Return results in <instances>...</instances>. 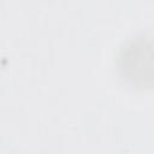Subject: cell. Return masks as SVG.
Listing matches in <instances>:
<instances>
[{"label": "cell", "mask_w": 154, "mask_h": 154, "mask_svg": "<svg viewBox=\"0 0 154 154\" xmlns=\"http://www.w3.org/2000/svg\"><path fill=\"white\" fill-rule=\"evenodd\" d=\"M122 76L134 85H149L154 83V40H130L119 55Z\"/></svg>", "instance_id": "1"}]
</instances>
